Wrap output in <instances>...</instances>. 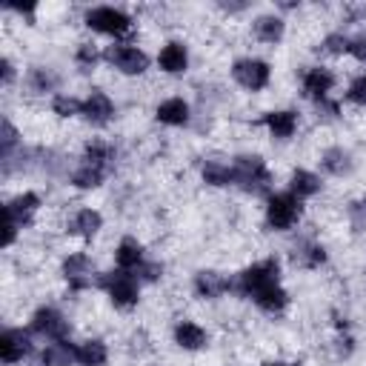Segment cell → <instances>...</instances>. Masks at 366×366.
Listing matches in <instances>:
<instances>
[{
  "label": "cell",
  "mask_w": 366,
  "mask_h": 366,
  "mask_svg": "<svg viewBox=\"0 0 366 366\" xmlns=\"http://www.w3.org/2000/svg\"><path fill=\"white\" fill-rule=\"evenodd\" d=\"M234 183L249 194H269L272 189V172L260 154H237L232 160Z\"/></svg>",
  "instance_id": "obj_1"
},
{
  "label": "cell",
  "mask_w": 366,
  "mask_h": 366,
  "mask_svg": "<svg viewBox=\"0 0 366 366\" xmlns=\"http://www.w3.org/2000/svg\"><path fill=\"white\" fill-rule=\"evenodd\" d=\"M277 283H280V263H277V257H263V260L246 266V269L237 274L234 289H237L243 297L252 300L254 295H260L263 289L277 286Z\"/></svg>",
  "instance_id": "obj_2"
},
{
  "label": "cell",
  "mask_w": 366,
  "mask_h": 366,
  "mask_svg": "<svg viewBox=\"0 0 366 366\" xmlns=\"http://www.w3.org/2000/svg\"><path fill=\"white\" fill-rule=\"evenodd\" d=\"M100 289L109 295L112 306L114 309H134L140 303V277L132 274V272H123V269H114V272H106L100 280Z\"/></svg>",
  "instance_id": "obj_3"
},
{
  "label": "cell",
  "mask_w": 366,
  "mask_h": 366,
  "mask_svg": "<svg viewBox=\"0 0 366 366\" xmlns=\"http://www.w3.org/2000/svg\"><path fill=\"white\" fill-rule=\"evenodd\" d=\"M303 214V200H297L292 192H277L266 197L263 220L272 232H289Z\"/></svg>",
  "instance_id": "obj_4"
},
{
  "label": "cell",
  "mask_w": 366,
  "mask_h": 366,
  "mask_svg": "<svg viewBox=\"0 0 366 366\" xmlns=\"http://www.w3.org/2000/svg\"><path fill=\"white\" fill-rule=\"evenodd\" d=\"M83 23L92 31L106 34V37H126L132 31V26H134V20L117 6H94V9H89L83 14Z\"/></svg>",
  "instance_id": "obj_5"
},
{
  "label": "cell",
  "mask_w": 366,
  "mask_h": 366,
  "mask_svg": "<svg viewBox=\"0 0 366 366\" xmlns=\"http://www.w3.org/2000/svg\"><path fill=\"white\" fill-rule=\"evenodd\" d=\"M103 60L112 69H117L120 74H129V77L143 74L149 69V54L140 46H132V43H114V46H109L103 51Z\"/></svg>",
  "instance_id": "obj_6"
},
{
  "label": "cell",
  "mask_w": 366,
  "mask_h": 366,
  "mask_svg": "<svg viewBox=\"0 0 366 366\" xmlns=\"http://www.w3.org/2000/svg\"><path fill=\"white\" fill-rule=\"evenodd\" d=\"M232 77L246 92H263L272 80V66L263 57H240L232 63Z\"/></svg>",
  "instance_id": "obj_7"
},
{
  "label": "cell",
  "mask_w": 366,
  "mask_h": 366,
  "mask_svg": "<svg viewBox=\"0 0 366 366\" xmlns=\"http://www.w3.org/2000/svg\"><path fill=\"white\" fill-rule=\"evenodd\" d=\"M29 332H34V335H40L46 340H69L71 326H69V320H66V315L60 309L40 306V309H34V315L29 320Z\"/></svg>",
  "instance_id": "obj_8"
},
{
  "label": "cell",
  "mask_w": 366,
  "mask_h": 366,
  "mask_svg": "<svg viewBox=\"0 0 366 366\" xmlns=\"http://www.w3.org/2000/svg\"><path fill=\"white\" fill-rule=\"evenodd\" d=\"M40 203H43V200H40L37 192H20V194H14V197L6 203V209H3V220L14 223L17 229H26V226H31V220H34Z\"/></svg>",
  "instance_id": "obj_9"
},
{
  "label": "cell",
  "mask_w": 366,
  "mask_h": 366,
  "mask_svg": "<svg viewBox=\"0 0 366 366\" xmlns=\"http://www.w3.org/2000/svg\"><path fill=\"white\" fill-rule=\"evenodd\" d=\"M83 120H89L92 126H106L112 117H114V100L103 92V89H92L86 97H83V112H80Z\"/></svg>",
  "instance_id": "obj_10"
},
{
  "label": "cell",
  "mask_w": 366,
  "mask_h": 366,
  "mask_svg": "<svg viewBox=\"0 0 366 366\" xmlns=\"http://www.w3.org/2000/svg\"><path fill=\"white\" fill-rule=\"evenodd\" d=\"M257 123H260L274 140H289V137L297 132L300 117H297L295 109H274V112H266Z\"/></svg>",
  "instance_id": "obj_11"
},
{
  "label": "cell",
  "mask_w": 366,
  "mask_h": 366,
  "mask_svg": "<svg viewBox=\"0 0 366 366\" xmlns=\"http://www.w3.org/2000/svg\"><path fill=\"white\" fill-rule=\"evenodd\" d=\"M31 352V337L23 329H3L0 332V357L6 366L20 363Z\"/></svg>",
  "instance_id": "obj_12"
},
{
  "label": "cell",
  "mask_w": 366,
  "mask_h": 366,
  "mask_svg": "<svg viewBox=\"0 0 366 366\" xmlns=\"http://www.w3.org/2000/svg\"><path fill=\"white\" fill-rule=\"evenodd\" d=\"M335 89V74L326 69V66H312L303 71V94L309 100H317V103H326L329 94Z\"/></svg>",
  "instance_id": "obj_13"
},
{
  "label": "cell",
  "mask_w": 366,
  "mask_h": 366,
  "mask_svg": "<svg viewBox=\"0 0 366 366\" xmlns=\"http://www.w3.org/2000/svg\"><path fill=\"white\" fill-rule=\"evenodd\" d=\"M172 340H174L183 352H200V349H206V343H209V332H206L200 323L183 317V320L174 323V329H172Z\"/></svg>",
  "instance_id": "obj_14"
},
{
  "label": "cell",
  "mask_w": 366,
  "mask_h": 366,
  "mask_svg": "<svg viewBox=\"0 0 366 366\" xmlns=\"http://www.w3.org/2000/svg\"><path fill=\"white\" fill-rule=\"evenodd\" d=\"M157 66L166 74H183L189 69V49L180 40H169L157 51Z\"/></svg>",
  "instance_id": "obj_15"
},
{
  "label": "cell",
  "mask_w": 366,
  "mask_h": 366,
  "mask_svg": "<svg viewBox=\"0 0 366 366\" xmlns=\"http://www.w3.org/2000/svg\"><path fill=\"white\" fill-rule=\"evenodd\" d=\"M232 289V280L223 274V272H214V269H200L194 274V295L203 297V300H214L220 295H226Z\"/></svg>",
  "instance_id": "obj_16"
},
{
  "label": "cell",
  "mask_w": 366,
  "mask_h": 366,
  "mask_svg": "<svg viewBox=\"0 0 366 366\" xmlns=\"http://www.w3.org/2000/svg\"><path fill=\"white\" fill-rule=\"evenodd\" d=\"M189 117H192V109H189V103H186L183 97H166V100H160L157 109H154V120L163 123V126H172V129L186 126Z\"/></svg>",
  "instance_id": "obj_17"
},
{
  "label": "cell",
  "mask_w": 366,
  "mask_h": 366,
  "mask_svg": "<svg viewBox=\"0 0 366 366\" xmlns=\"http://www.w3.org/2000/svg\"><path fill=\"white\" fill-rule=\"evenodd\" d=\"M63 277L69 280L71 289H83L92 283V260L86 252H74L63 260Z\"/></svg>",
  "instance_id": "obj_18"
},
{
  "label": "cell",
  "mask_w": 366,
  "mask_h": 366,
  "mask_svg": "<svg viewBox=\"0 0 366 366\" xmlns=\"http://www.w3.org/2000/svg\"><path fill=\"white\" fill-rule=\"evenodd\" d=\"M100 229H103V214L97 209H92V206L77 209L71 214V220H69V232L77 234V237H83V240H92Z\"/></svg>",
  "instance_id": "obj_19"
},
{
  "label": "cell",
  "mask_w": 366,
  "mask_h": 366,
  "mask_svg": "<svg viewBox=\"0 0 366 366\" xmlns=\"http://www.w3.org/2000/svg\"><path fill=\"white\" fill-rule=\"evenodd\" d=\"M146 263V254H143V246L134 240V237H123L114 249V266L123 269V272H132L137 274L140 266Z\"/></svg>",
  "instance_id": "obj_20"
},
{
  "label": "cell",
  "mask_w": 366,
  "mask_h": 366,
  "mask_svg": "<svg viewBox=\"0 0 366 366\" xmlns=\"http://www.w3.org/2000/svg\"><path fill=\"white\" fill-rule=\"evenodd\" d=\"M74 363L77 366H106L109 363V346L100 337H89L83 343H74Z\"/></svg>",
  "instance_id": "obj_21"
},
{
  "label": "cell",
  "mask_w": 366,
  "mask_h": 366,
  "mask_svg": "<svg viewBox=\"0 0 366 366\" xmlns=\"http://www.w3.org/2000/svg\"><path fill=\"white\" fill-rule=\"evenodd\" d=\"M252 31H254V37H257L260 43L274 46V43H280L283 34H286V20H283L280 14H260V17L252 23Z\"/></svg>",
  "instance_id": "obj_22"
},
{
  "label": "cell",
  "mask_w": 366,
  "mask_h": 366,
  "mask_svg": "<svg viewBox=\"0 0 366 366\" xmlns=\"http://www.w3.org/2000/svg\"><path fill=\"white\" fill-rule=\"evenodd\" d=\"M320 174H315V172H309V169H295L292 174H289V189L286 192H292L297 200H309V197H315L317 192H320Z\"/></svg>",
  "instance_id": "obj_23"
},
{
  "label": "cell",
  "mask_w": 366,
  "mask_h": 366,
  "mask_svg": "<svg viewBox=\"0 0 366 366\" xmlns=\"http://www.w3.org/2000/svg\"><path fill=\"white\" fill-rule=\"evenodd\" d=\"M80 163L97 166V169H103V172H112V166H114V149H112L106 140H89V143L83 146Z\"/></svg>",
  "instance_id": "obj_24"
},
{
  "label": "cell",
  "mask_w": 366,
  "mask_h": 366,
  "mask_svg": "<svg viewBox=\"0 0 366 366\" xmlns=\"http://www.w3.org/2000/svg\"><path fill=\"white\" fill-rule=\"evenodd\" d=\"M252 303H254L260 312H266V315H280V312H286V306H289V292L277 283V286H269V289H263L260 295H254Z\"/></svg>",
  "instance_id": "obj_25"
},
{
  "label": "cell",
  "mask_w": 366,
  "mask_h": 366,
  "mask_svg": "<svg viewBox=\"0 0 366 366\" xmlns=\"http://www.w3.org/2000/svg\"><path fill=\"white\" fill-rule=\"evenodd\" d=\"M200 177L206 186H232L234 183V172H232V163H223V160H206L203 169H200Z\"/></svg>",
  "instance_id": "obj_26"
},
{
  "label": "cell",
  "mask_w": 366,
  "mask_h": 366,
  "mask_svg": "<svg viewBox=\"0 0 366 366\" xmlns=\"http://www.w3.org/2000/svg\"><path fill=\"white\" fill-rule=\"evenodd\" d=\"M74 363V346L69 340H51L43 349V366H69Z\"/></svg>",
  "instance_id": "obj_27"
},
{
  "label": "cell",
  "mask_w": 366,
  "mask_h": 366,
  "mask_svg": "<svg viewBox=\"0 0 366 366\" xmlns=\"http://www.w3.org/2000/svg\"><path fill=\"white\" fill-rule=\"evenodd\" d=\"M109 172L97 169V166H89V163H80L74 172H71V186L74 189H97L103 180H106Z\"/></svg>",
  "instance_id": "obj_28"
},
{
  "label": "cell",
  "mask_w": 366,
  "mask_h": 366,
  "mask_svg": "<svg viewBox=\"0 0 366 366\" xmlns=\"http://www.w3.org/2000/svg\"><path fill=\"white\" fill-rule=\"evenodd\" d=\"M323 169L329 172V174H346L349 169H352V154L346 152V149H340V146H335V149H329L326 154H323Z\"/></svg>",
  "instance_id": "obj_29"
},
{
  "label": "cell",
  "mask_w": 366,
  "mask_h": 366,
  "mask_svg": "<svg viewBox=\"0 0 366 366\" xmlns=\"http://www.w3.org/2000/svg\"><path fill=\"white\" fill-rule=\"evenodd\" d=\"M51 112L57 117H77L83 112V100L71 97V94H54L51 97Z\"/></svg>",
  "instance_id": "obj_30"
},
{
  "label": "cell",
  "mask_w": 366,
  "mask_h": 366,
  "mask_svg": "<svg viewBox=\"0 0 366 366\" xmlns=\"http://www.w3.org/2000/svg\"><path fill=\"white\" fill-rule=\"evenodd\" d=\"M54 83H57V80H54V74H51L49 69H40V66H37V69L29 71V86H31V92H51Z\"/></svg>",
  "instance_id": "obj_31"
},
{
  "label": "cell",
  "mask_w": 366,
  "mask_h": 366,
  "mask_svg": "<svg viewBox=\"0 0 366 366\" xmlns=\"http://www.w3.org/2000/svg\"><path fill=\"white\" fill-rule=\"evenodd\" d=\"M346 100L352 106H366V71L357 74V77H352V83L346 89Z\"/></svg>",
  "instance_id": "obj_32"
},
{
  "label": "cell",
  "mask_w": 366,
  "mask_h": 366,
  "mask_svg": "<svg viewBox=\"0 0 366 366\" xmlns=\"http://www.w3.org/2000/svg\"><path fill=\"white\" fill-rule=\"evenodd\" d=\"M323 49L332 54H349V37L343 31H332L323 37Z\"/></svg>",
  "instance_id": "obj_33"
},
{
  "label": "cell",
  "mask_w": 366,
  "mask_h": 366,
  "mask_svg": "<svg viewBox=\"0 0 366 366\" xmlns=\"http://www.w3.org/2000/svg\"><path fill=\"white\" fill-rule=\"evenodd\" d=\"M74 60H77L80 69H94V63L100 60V54H97V49L92 43H80L77 51H74Z\"/></svg>",
  "instance_id": "obj_34"
},
{
  "label": "cell",
  "mask_w": 366,
  "mask_h": 366,
  "mask_svg": "<svg viewBox=\"0 0 366 366\" xmlns=\"http://www.w3.org/2000/svg\"><path fill=\"white\" fill-rule=\"evenodd\" d=\"M323 260H326V252H323L320 243H306L303 246V252H300V263L303 266H320Z\"/></svg>",
  "instance_id": "obj_35"
},
{
  "label": "cell",
  "mask_w": 366,
  "mask_h": 366,
  "mask_svg": "<svg viewBox=\"0 0 366 366\" xmlns=\"http://www.w3.org/2000/svg\"><path fill=\"white\" fill-rule=\"evenodd\" d=\"M14 143H17V129H14L9 120H3V134H0V149H3V157H9V152L14 149Z\"/></svg>",
  "instance_id": "obj_36"
},
{
  "label": "cell",
  "mask_w": 366,
  "mask_h": 366,
  "mask_svg": "<svg viewBox=\"0 0 366 366\" xmlns=\"http://www.w3.org/2000/svg\"><path fill=\"white\" fill-rule=\"evenodd\" d=\"M349 54H352L357 63H366V34L349 37Z\"/></svg>",
  "instance_id": "obj_37"
},
{
  "label": "cell",
  "mask_w": 366,
  "mask_h": 366,
  "mask_svg": "<svg viewBox=\"0 0 366 366\" xmlns=\"http://www.w3.org/2000/svg\"><path fill=\"white\" fill-rule=\"evenodd\" d=\"M160 274H163V266H160V263H143L140 272H137L140 280H157Z\"/></svg>",
  "instance_id": "obj_38"
},
{
  "label": "cell",
  "mask_w": 366,
  "mask_h": 366,
  "mask_svg": "<svg viewBox=\"0 0 366 366\" xmlns=\"http://www.w3.org/2000/svg\"><path fill=\"white\" fill-rule=\"evenodd\" d=\"M0 74H3V86H9V83L14 80V63H11L9 57H3V63H0Z\"/></svg>",
  "instance_id": "obj_39"
},
{
  "label": "cell",
  "mask_w": 366,
  "mask_h": 366,
  "mask_svg": "<svg viewBox=\"0 0 366 366\" xmlns=\"http://www.w3.org/2000/svg\"><path fill=\"white\" fill-rule=\"evenodd\" d=\"M357 209H360V214H363V217H366V197H363V200H360V203H357Z\"/></svg>",
  "instance_id": "obj_40"
},
{
  "label": "cell",
  "mask_w": 366,
  "mask_h": 366,
  "mask_svg": "<svg viewBox=\"0 0 366 366\" xmlns=\"http://www.w3.org/2000/svg\"><path fill=\"white\" fill-rule=\"evenodd\" d=\"M266 366H297V363H280V360H277V363H266Z\"/></svg>",
  "instance_id": "obj_41"
}]
</instances>
